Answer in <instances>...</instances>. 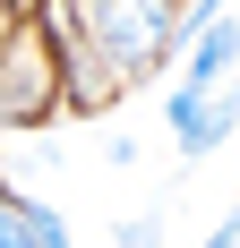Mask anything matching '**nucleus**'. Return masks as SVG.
<instances>
[{
	"instance_id": "1",
	"label": "nucleus",
	"mask_w": 240,
	"mask_h": 248,
	"mask_svg": "<svg viewBox=\"0 0 240 248\" xmlns=\"http://www.w3.org/2000/svg\"><path fill=\"white\" fill-rule=\"evenodd\" d=\"M69 103H60V60H51V34H43V9H26L17 43L0 60V128H43L60 120Z\"/></svg>"
},
{
	"instance_id": "2",
	"label": "nucleus",
	"mask_w": 240,
	"mask_h": 248,
	"mask_svg": "<svg viewBox=\"0 0 240 248\" xmlns=\"http://www.w3.org/2000/svg\"><path fill=\"white\" fill-rule=\"evenodd\" d=\"M163 128H171V146L189 154V163H206V154L240 128V86H223V94H189V86H171Z\"/></svg>"
},
{
	"instance_id": "3",
	"label": "nucleus",
	"mask_w": 240,
	"mask_h": 248,
	"mask_svg": "<svg viewBox=\"0 0 240 248\" xmlns=\"http://www.w3.org/2000/svg\"><path fill=\"white\" fill-rule=\"evenodd\" d=\"M232 69H240V17L215 9V17L189 34V51H180V86H189V94H223Z\"/></svg>"
},
{
	"instance_id": "4",
	"label": "nucleus",
	"mask_w": 240,
	"mask_h": 248,
	"mask_svg": "<svg viewBox=\"0 0 240 248\" xmlns=\"http://www.w3.org/2000/svg\"><path fill=\"white\" fill-rule=\"evenodd\" d=\"M0 248H69V223L43 197H26V188L0 180Z\"/></svg>"
},
{
	"instance_id": "5",
	"label": "nucleus",
	"mask_w": 240,
	"mask_h": 248,
	"mask_svg": "<svg viewBox=\"0 0 240 248\" xmlns=\"http://www.w3.org/2000/svg\"><path fill=\"white\" fill-rule=\"evenodd\" d=\"M120 248H163V214H154V205L129 214V223H120Z\"/></svg>"
},
{
	"instance_id": "6",
	"label": "nucleus",
	"mask_w": 240,
	"mask_h": 248,
	"mask_svg": "<svg viewBox=\"0 0 240 248\" xmlns=\"http://www.w3.org/2000/svg\"><path fill=\"white\" fill-rule=\"evenodd\" d=\"M103 163L129 171V163H137V137H129V128H103Z\"/></svg>"
},
{
	"instance_id": "7",
	"label": "nucleus",
	"mask_w": 240,
	"mask_h": 248,
	"mask_svg": "<svg viewBox=\"0 0 240 248\" xmlns=\"http://www.w3.org/2000/svg\"><path fill=\"white\" fill-rule=\"evenodd\" d=\"M206 248H240V205H232V214H223L215 231H206Z\"/></svg>"
},
{
	"instance_id": "8",
	"label": "nucleus",
	"mask_w": 240,
	"mask_h": 248,
	"mask_svg": "<svg viewBox=\"0 0 240 248\" xmlns=\"http://www.w3.org/2000/svg\"><path fill=\"white\" fill-rule=\"evenodd\" d=\"M17 26H26V9H0V60H9V43H17Z\"/></svg>"
}]
</instances>
